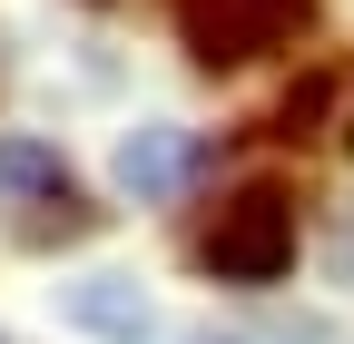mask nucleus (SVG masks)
Segmentation results:
<instances>
[{"instance_id":"obj_7","label":"nucleus","mask_w":354,"mask_h":344,"mask_svg":"<svg viewBox=\"0 0 354 344\" xmlns=\"http://www.w3.org/2000/svg\"><path fill=\"white\" fill-rule=\"evenodd\" d=\"M325 276H335V285H354V207H344L335 236H325Z\"/></svg>"},{"instance_id":"obj_9","label":"nucleus","mask_w":354,"mask_h":344,"mask_svg":"<svg viewBox=\"0 0 354 344\" xmlns=\"http://www.w3.org/2000/svg\"><path fill=\"white\" fill-rule=\"evenodd\" d=\"M0 344H10V334H0Z\"/></svg>"},{"instance_id":"obj_4","label":"nucleus","mask_w":354,"mask_h":344,"mask_svg":"<svg viewBox=\"0 0 354 344\" xmlns=\"http://www.w3.org/2000/svg\"><path fill=\"white\" fill-rule=\"evenodd\" d=\"M59 315H69L79 334H118V344H138V334H148V285L118 276V266H99V276H79V285L59 295Z\"/></svg>"},{"instance_id":"obj_6","label":"nucleus","mask_w":354,"mask_h":344,"mask_svg":"<svg viewBox=\"0 0 354 344\" xmlns=\"http://www.w3.org/2000/svg\"><path fill=\"white\" fill-rule=\"evenodd\" d=\"M325 99H335V79H305V89L276 108V128H286V138H295V128H315V118H325Z\"/></svg>"},{"instance_id":"obj_8","label":"nucleus","mask_w":354,"mask_h":344,"mask_svg":"<svg viewBox=\"0 0 354 344\" xmlns=\"http://www.w3.org/2000/svg\"><path fill=\"white\" fill-rule=\"evenodd\" d=\"M148 344H227V334H148Z\"/></svg>"},{"instance_id":"obj_5","label":"nucleus","mask_w":354,"mask_h":344,"mask_svg":"<svg viewBox=\"0 0 354 344\" xmlns=\"http://www.w3.org/2000/svg\"><path fill=\"white\" fill-rule=\"evenodd\" d=\"M10 197H69V167L50 138H0V207Z\"/></svg>"},{"instance_id":"obj_2","label":"nucleus","mask_w":354,"mask_h":344,"mask_svg":"<svg viewBox=\"0 0 354 344\" xmlns=\"http://www.w3.org/2000/svg\"><path fill=\"white\" fill-rule=\"evenodd\" d=\"M305 30V0H177V50L197 69H246Z\"/></svg>"},{"instance_id":"obj_3","label":"nucleus","mask_w":354,"mask_h":344,"mask_svg":"<svg viewBox=\"0 0 354 344\" xmlns=\"http://www.w3.org/2000/svg\"><path fill=\"white\" fill-rule=\"evenodd\" d=\"M109 178H118V197H138V207H167L177 187L197 178V138H187V128H167V118H158V128H128Z\"/></svg>"},{"instance_id":"obj_1","label":"nucleus","mask_w":354,"mask_h":344,"mask_svg":"<svg viewBox=\"0 0 354 344\" xmlns=\"http://www.w3.org/2000/svg\"><path fill=\"white\" fill-rule=\"evenodd\" d=\"M197 256H207V276H227V285H276L295 266V207H286V187L227 197L216 227L197 236Z\"/></svg>"}]
</instances>
